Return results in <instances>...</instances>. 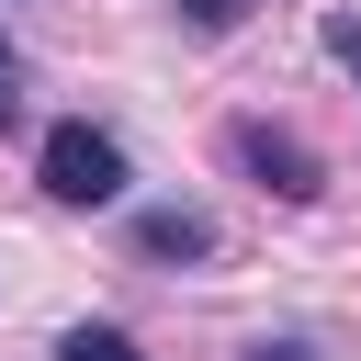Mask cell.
I'll list each match as a JSON object with an SVG mask.
<instances>
[{
  "label": "cell",
  "mask_w": 361,
  "mask_h": 361,
  "mask_svg": "<svg viewBox=\"0 0 361 361\" xmlns=\"http://www.w3.org/2000/svg\"><path fill=\"white\" fill-rule=\"evenodd\" d=\"M169 11H180L192 34H226V23H248V0H169Z\"/></svg>",
  "instance_id": "5b68a950"
},
{
  "label": "cell",
  "mask_w": 361,
  "mask_h": 361,
  "mask_svg": "<svg viewBox=\"0 0 361 361\" xmlns=\"http://www.w3.org/2000/svg\"><path fill=\"white\" fill-rule=\"evenodd\" d=\"M248 361H305V338H259V350H248Z\"/></svg>",
  "instance_id": "ba28073f"
},
{
  "label": "cell",
  "mask_w": 361,
  "mask_h": 361,
  "mask_svg": "<svg viewBox=\"0 0 361 361\" xmlns=\"http://www.w3.org/2000/svg\"><path fill=\"white\" fill-rule=\"evenodd\" d=\"M45 192L56 203H124V147L102 124H56L45 135Z\"/></svg>",
  "instance_id": "6da1fadb"
},
{
  "label": "cell",
  "mask_w": 361,
  "mask_h": 361,
  "mask_svg": "<svg viewBox=\"0 0 361 361\" xmlns=\"http://www.w3.org/2000/svg\"><path fill=\"white\" fill-rule=\"evenodd\" d=\"M226 158H237L259 192H282V203H316V158H305L293 135H271V124H237V135H226Z\"/></svg>",
  "instance_id": "7a4b0ae2"
},
{
  "label": "cell",
  "mask_w": 361,
  "mask_h": 361,
  "mask_svg": "<svg viewBox=\"0 0 361 361\" xmlns=\"http://www.w3.org/2000/svg\"><path fill=\"white\" fill-rule=\"evenodd\" d=\"M11 113H23V45L0 34V124H11Z\"/></svg>",
  "instance_id": "8992f818"
},
{
  "label": "cell",
  "mask_w": 361,
  "mask_h": 361,
  "mask_svg": "<svg viewBox=\"0 0 361 361\" xmlns=\"http://www.w3.org/2000/svg\"><path fill=\"white\" fill-rule=\"evenodd\" d=\"M327 56H338V68H361V23H350V11L327 23Z\"/></svg>",
  "instance_id": "52a82bcc"
},
{
  "label": "cell",
  "mask_w": 361,
  "mask_h": 361,
  "mask_svg": "<svg viewBox=\"0 0 361 361\" xmlns=\"http://www.w3.org/2000/svg\"><path fill=\"white\" fill-rule=\"evenodd\" d=\"M56 361H147V350H135L124 327H68V338H56Z\"/></svg>",
  "instance_id": "277c9868"
},
{
  "label": "cell",
  "mask_w": 361,
  "mask_h": 361,
  "mask_svg": "<svg viewBox=\"0 0 361 361\" xmlns=\"http://www.w3.org/2000/svg\"><path fill=\"white\" fill-rule=\"evenodd\" d=\"M135 248H147V259H203L214 226H203L192 203H158V214H135Z\"/></svg>",
  "instance_id": "3957f363"
}]
</instances>
